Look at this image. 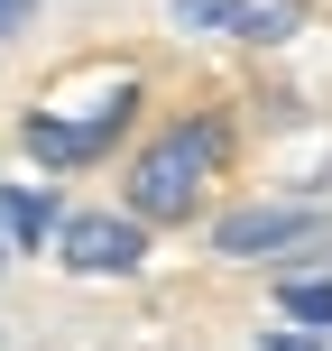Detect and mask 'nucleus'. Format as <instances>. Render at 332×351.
Wrapping results in <instances>:
<instances>
[{
  "instance_id": "nucleus-1",
  "label": "nucleus",
  "mask_w": 332,
  "mask_h": 351,
  "mask_svg": "<svg viewBox=\"0 0 332 351\" xmlns=\"http://www.w3.org/2000/svg\"><path fill=\"white\" fill-rule=\"evenodd\" d=\"M231 158V121H175L166 139L139 148V167H129V213L139 222H185L194 204H203V185L222 176Z\"/></svg>"
},
{
  "instance_id": "nucleus-2",
  "label": "nucleus",
  "mask_w": 332,
  "mask_h": 351,
  "mask_svg": "<svg viewBox=\"0 0 332 351\" xmlns=\"http://www.w3.org/2000/svg\"><path fill=\"white\" fill-rule=\"evenodd\" d=\"M55 259H65L74 278H129V268L148 259V241H139L129 213H65V222H55Z\"/></svg>"
},
{
  "instance_id": "nucleus-3",
  "label": "nucleus",
  "mask_w": 332,
  "mask_h": 351,
  "mask_svg": "<svg viewBox=\"0 0 332 351\" xmlns=\"http://www.w3.org/2000/svg\"><path fill=\"white\" fill-rule=\"evenodd\" d=\"M314 231H323L314 204H249V213H222L212 222V250L222 259H277V250L314 241Z\"/></svg>"
},
{
  "instance_id": "nucleus-4",
  "label": "nucleus",
  "mask_w": 332,
  "mask_h": 351,
  "mask_svg": "<svg viewBox=\"0 0 332 351\" xmlns=\"http://www.w3.org/2000/svg\"><path fill=\"white\" fill-rule=\"evenodd\" d=\"M129 102H139V84H120L92 121H55V111H37V121H28V158H47V167H84V158H102V148L120 139Z\"/></svg>"
},
{
  "instance_id": "nucleus-5",
  "label": "nucleus",
  "mask_w": 332,
  "mask_h": 351,
  "mask_svg": "<svg viewBox=\"0 0 332 351\" xmlns=\"http://www.w3.org/2000/svg\"><path fill=\"white\" fill-rule=\"evenodd\" d=\"M212 28L249 37V47H277V37L305 28V0H212Z\"/></svg>"
},
{
  "instance_id": "nucleus-6",
  "label": "nucleus",
  "mask_w": 332,
  "mask_h": 351,
  "mask_svg": "<svg viewBox=\"0 0 332 351\" xmlns=\"http://www.w3.org/2000/svg\"><path fill=\"white\" fill-rule=\"evenodd\" d=\"M277 305L305 324V333H332V287H323V278H286V287H277Z\"/></svg>"
},
{
  "instance_id": "nucleus-7",
  "label": "nucleus",
  "mask_w": 332,
  "mask_h": 351,
  "mask_svg": "<svg viewBox=\"0 0 332 351\" xmlns=\"http://www.w3.org/2000/svg\"><path fill=\"white\" fill-rule=\"evenodd\" d=\"M0 213H10V241H18V250H28V241H47V204H37V194H10Z\"/></svg>"
},
{
  "instance_id": "nucleus-8",
  "label": "nucleus",
  "mask_w": 332,
  "mask_h": 351,
  "mask_svg": "<svg viewBox=\"0 0 332 351\" xmlns=\"http://www.w3.org/2000/svg\"><path fill=\"white\" fill-rule=\"evenodd\" d=\"M28 10H37V0H0V37H18V28H28Z\"/></svg>"
},
{
  "instance_id": "nucleus-9",
  "label": "nucleus",
  "mask_w": 332,
  "mask_h": 351,
  "mask_svg": "<svg viewBox=\"0 0 332 351\" xmlns=\"http://www.w3.org/2000/svg\"><path fill=\"white\" fill-rule=\"evenodd\" d=\"M268 351H314V342H296V333H268Z\"/></svg>"
},
{
  "instance_id": "nucleus-10",
  "label": "nucleus",
  "mask_w": 332,
  "mask_h": 351,
  "mask_svg": "<svg viewBox=\"0 0 332 351\" xmlns=\"http://www.w3.org/2000/svg\"><path fill=\"white\" fill-rule=\"evenodd\" d=\"M0 204H10V194H0ZM0 241H10V213H0Z\"/></svg>"
}]
</instances>
